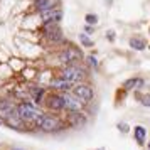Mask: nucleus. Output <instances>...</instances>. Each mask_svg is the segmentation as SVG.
<instances>
[{"mask_svg": "<svg viewBox=\"0 0 150 150\" xmlns=\"http://www.w3.org/2000/svg\"><path fill=\"white\" fill-rule=\"evenodd\" d=\"M35 123L39 125V128L44 132H57L61 130L62 123L52 115H39V118L35 120Z\"/></svg>", "mask_w": 150, "mask_h": 150, "instance_id": "nucleus-1", "label": "nucleus"}, {"mask_svg": "<svg viewBox=\"0 0 150 150\" xmlns=\"http://www.w3.org/2000/svg\"><path fill=\"white\" fill-rule=\"evenodd\" d=\"M39 115H41L39 110L35 108L34 105H30V103H21L17 106V116L21 120H37Z\"/></svg>", "mask_w": 150, "mask_h": 150, "instance_id": "nucleus-2", "label": "nucleus"}, {"mask_svg": "<svg viewBox=\"0 0 150 150\" xmlns=\"http://www.w3.org/2000/svg\"><path fill=\"white\" fill-rule=\"evenodd\" d=\"M83 76H84V73H83V69H79L78 66H69V68H66L62 71V79H66V81H69V83L79 81V79H83Z\"/></svg>", "mask_w": 150, "mask_h": 150, "instance_id": "nucleus-3", "label": "nucleus"}, {"mask_svg": "<svg viewBox=\"0 0 150 150\" xmlns=\"http://www.w3.org/2000/svg\"><path fill=\"white\" fill-rule=\"evenodd\" d=\"M61 103H62V108L68 110V111H73V113H78V111L81 110V103L78 101L76 98L69 96V95H62Z\"/></svg>", "mask_w": 150, "mask_h": 150, "instance_id": "nucleus-4", "label": "nucleus"}, {"mask_svg": "<svg viewBox=\"0 0 150 150\" xmlns=\"http://www.w3.org/2000/svg\"><path fill=\"white\" fill-rule=\"evenodd\" d=\"M74 95L83 101H89V100H93V89L88 84H78L74 88Z\"/></svg>", "mask_w": 150, "mask_h": 150, "instance_id": "nucleus-5", "label": "nucleus"}, {"mask_svg": "<svg viewBox=\"0 0 150 150\" xmlns=\"http://www.w3.org/2000/svg\"><path fill=\"white\" fill-rule=\"evenodd\" d=\"M59 0H35V7L41 12H47V10H52V8L57 5Z\"/></svg>", "mask_w": 150, "mask_h": 150, "instance_id": "nucleus-6", "label": "nucleus"}, {"mask_svg": "<svg viewBox=\"0 0 150 150\" xmlns=\"http://www.w3.org/2000/svg\"><path fill=\"white\" fill-rule=\"evenodd\" d=\"M61 8H52V10H47V12H42V19H44V22H56L61 19Z\"/></svg>", "mask_w": 150, "mask_h": 150, "instance_id": "nucleus-7", "label": "nucleus"}, {"mask_svg": "<svg viewBox=\"0 0 150 150\" xmlns=\"http://www.w3.org/2000/svg\"><path fill=\"white\" fill-rule=\"evenodd\" d=\"M61 57H62V61L71 62V61H76V59H79V57H81V52H79L78 49L69 47V49H66V51H64V52L61 54Z\"/></svg>", "mask_w": 150, "mask_h": 150, "instance_id": "nucleus-8", "label": "nucleus"}, {"mask_svg": "<svg viewBox=\"0 0 150 150\" xmlns=\"http://www.w3.org/2000/svg\"><path fill=\"white\" fill-rule=\"evenodd\" d=\"M51 86H54L56 89H61V91H68L71 88V83L62 79V78H57V79H52L51 81Z\"/></svg>", "mask_w": 150, "mask_h": 150, "instance_id": "nucleus-9", "label": "nucleus"}, {"mask_svg": "<svg viewBox=\"0 0 150 150\" xmlns=\"http://www.w3.org/2000/svg\"><path fill=\"white\" fill-rule=\"evenodd\" d=\"M47 106L51 110H62V103H61V96H51L47 101Z\"/></svg>", "mask_w": 150, "mask_h": 150, "instance_id": "nucleus-10", "label": "nucleus"}, {"mask_svg": "<svg viewBox=\"0 0 150 150\" xmlns=\"http://www.w3.org/2000/svg\"><path fill=\"white\" fill-rule=\"evenodd\" d=\"M123 86H125V89L140 88V86H143V79H142V78H133V79H128V81L125 83Z\"/></svg>", "mask_w": 150, "mask_h": 150, "instance_id": "nucleus-11", "label": "nucleus"}, {"mask_svg": "<svg viewBox=\"0 0 150 150\" xmlns=\"http://www.w3.org/2000/svg\"><path fill=\"white\" fill-rule=\"evenodd\" d=\"M130 46L133 49H137V51H142V49L145 47V41L140 39V37H132V39H130Z\"/></svg>", "mask_w": 150, "mask_h": 150, "instance_id": "nucleus-12", "label": "nucleus"}, {"mask_svg": "<svg viewBox=\"0 0 150 150\" xmlns=\"http://www.w3.org/2000/svg\"><path fill=\"white\" fill-rule=\"evenodd\" d=\"M0 115L10 118L12 116V105L10 103H0Z\"/></svg>", "mask_w": 150, "mask_h": 150, "instance_id": "nucleus-13", "label": "nucleus"}, {"mask_svg": "<svg viewBox=\"0 0 150 150\" xmlns=\"http://www.w3.org/2000/svg\"><path fill=\"white\" fill-rule=\"evenodd\" d=\"M145 135H147V132H145L143 127H137V128H135V138H137V142H138V143L145 142Z\"/></svg>", "mask_w": 150, "mask_h": 150, "instance_id": "nucleus-14", "label": "nucleus"}, {"mask_svg": "<svg viewBox=\"0 0 150 150\" xmlns=\"http://www.w3.org/2000/svg\"><path fill=\"white\" fill-rule=\"evenodd\" d=\"M30 93H32V96H34V100H35V101H41L42 95H44V89H42V88H35V86H32V88H30Z\"/></svg>", "mask_w": 150, "mask_h": 150, "instance_id": "nucleus-15", "label": "nucleus"}, {"mask_svg": "<svg viewBox=\"0 0 150 150\" xmlns=\"http://www.w3.org/2000/svg\"><path fill=\"white\" fill-rule=\"evenodd\" d=\"M86 22H88V24H96V22H98V17H96L95 14H88L86 15Z\"/></svg>", "mask_w": 150, "mask_h": 150, "instance_id": "nucleus-16", "label": "nucleus"}, {"mask_svg": "<svg viewBox=\"0 0 150 150\" xmlns=\"http://www.w3.org/2000/svg\"><path fill=\"white\" fill-rule=\"evenodd\" d=\"M79 39H81V42H83V44H84V46H93V42L89 41V39H88V37H86V35H81Z\"/></svg>", "mask_w": 150, "mask_h": 150, "instance_id": "nucleus-17", "label": "nucleus"}, {"mask_svg": "<svg viewBox=\"0 0 150 150\" xmlns=\"http://www.w3.org/2000/svg\"><path fill=\"white\" fill-rule=\"evenodd\" d=\"M142 105H145V106H150V95H145L142 98Z\"/></svg>", "mask_w": 150, "mask_h": 150, "instance_id": "nucleus-18", "label": "nucleus"}, {"mask_svg": "<svg viewBox=\"0 0 150 150\" xmlns=\"http://www.w3.org/2000/svg\"><path fill=\"white\" fill-rule=\"evenodd\" d=\"M118 127H120V130H122V132H128V125H127V123H120Z\"/></svg>", "mask_w": 150, "mask_h": 150, "instance_id": "nucleus-19", "label": "nucleus"}, {"mask_svg": "<svg viewBox=\"0 0 150 150\" xmlns=\"http://www.w3.org/2000/svg\"><path fill=\"white\" fill-rule=\"evenodd\" d=\"M88 62L91 64V66H96V59L95 57H88Z\"/></svg>", "mask_w": 150, "mask_h": 150, "instance_id": "nucleus-20", "label": "nucleus"}, {"mask_svg": "<svg viewBox=\"0 0 150 150\" xmlns=\"http://www.w3.org/2000/svg\"><path fill=\"white\" fill-rule=\"evenodd\" d=\"M12 150H22V149H12Z\"/></svg>", "mask_w": 150, "mask_h": 150, "instance_id": "nucleus-21", "label": "nucleus"}, {"mask_svg": "<svg viewBox=\"0 0 150 150\" xmlns=\"http://www.w3.org/2000/svg\"><path fill=\"white\" fill-rule=\"evenodd\" d=\"M0 123H2V120H0Z\"/></svg>", "mask_w": 150, "mask_h": 150, "instance_id": "nucleus-22", "label": "nucleus"}, {"mask_svg": "<svg viewBox=\"0 0 150 150\" xmlns=\"http://www.w3.org/2000/svg\"><path fill=\"white\" fill-rule=\"evenodd\" d=\"M100 150H103V149H100Z\"/></svg>", "mask_w": 150, "mask_h": 150, "instance_id": "nucleus-23", "label": "nucleus"}]
</instances>
